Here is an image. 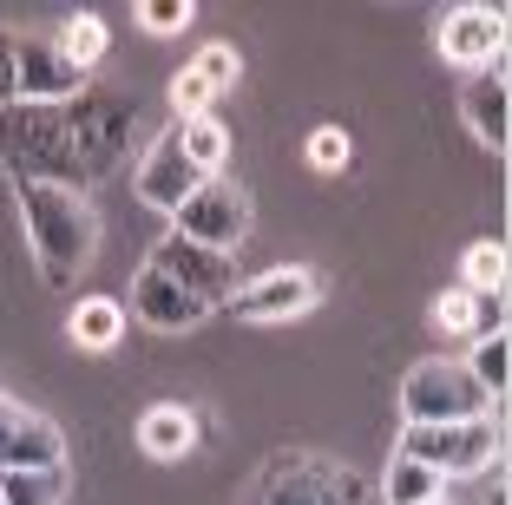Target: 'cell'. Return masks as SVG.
I'll return each instance as SVG.
<instances>
[{"label": "cell", "mask_w": 512, "mask_h": 505, "mask_svg": "<svg viewBox=\"0 0 512 505\" xmlns=\"http://www.w3.org/2000/svg\"><path fill=\"white\" fill-rule=\"evenodd\" d=\"M86 92V73L46 33H20V105H66Z\"/></svg>", "instance_id": "7c38bea8"}, {"label": "cell", "mask_w": 512, "mask_h": 505, "mask_svg": "<svg viewBox=\"0 0 512 505\" xmlns=\"http://www.w3.org/2000/svg\"><path fill=\"white\" fill-rule=\"evenodd\" d=\"M440 60L447 66H467V73H486L499 66V46H506V14L499 7H453L440 14Z\"/></svg>", "instance_id": "30bf717a"}, {"label": "cell", "mask_w": 512, "mask_h": 505, "mask_svg": "<svg viewBox=\"0 0 512 505\" xmlns=\"http://www.w3.org/2000/svg\"><path fill=\"white\" fill-rule=\"evenodd\" d=\"M434 328H447V335H467L473 342V289H453V296L434 302Z\"/></svg>", "instance_id": "d4e9b609"}, {"label": "cell", "mask_w": 512, "mask_h": 505, "mask_svg": "<svg viewBox=\"0 0 512 505\" xmlns=\"http://www.w3.org/2000/svg\"><path fill=\"white\" fill-rule=\"evenodd\" d=\"M460 119H467V132L480 138V145H493V151H506V119H512V99H506V73H473L467 79V92H460Z\"/></svg>", "instance_id": "5bb4252c"}, {"label": "cell", "mask_w": 512, "mask_h": 505, "mask_svg": "<svg viewBox=\"0 0 512 505\" xmlns=\"http://www.w3.org/2000/svg\"><path fill=\"white\" fill-rule=\"evenodd\" d=\"M46 466H66V433L0 394V473H46Z\"/></svg>", "instance_id": "9c48e42d"}, {"label": "cell", "mask_w": 512, "mask_h": 505, "mask_svg": "<svg viewBox=\"0 0 512 505\" xmlns=\"http://www.w3.org/2000/svg\"><path fill=\"white\" fill-rule=\"evenodd\" d=\"M20 197V223H27V250L40 263L46 289H73L99 256V210L79 191L60 184H14Z\"/></svg>", "instance_id": "7a4b0ae2"}, {"label": "cell", "mask_w": 512, "mask_h": 505, "mask_svg": "<svg viewBox=\"0 0 512 505\" xmlns=\"http://www.w3.org/2000/svg\"><path fill=\"white\" fill-rule=\"evenodd\" d=\"M197 20L191 0H138V27L145 33H184Z\"/></svg>", "instance_id": "cb8c5ba5"}, {"label": "cell", "mask_w": 512, "mask_h": 505, "mask_svg": "<svg viewBox=\"0 0 512 505\" xmlns=\"http://www.w3.org/2000/svg\"><path fill=\"white\" fill-rule=\"evenodd\" d=\"M132 184H138V204L165 210V217L197 191V184H204V178L191 171V158H184V145H178V125H165V132L151 138V151L138 158V178H132Z\"/></svg>", "instance_id": "8fae6325"}, {"label": "cell", "mask_w": 512, "mask_h": 505, "mask_svg": "<svg viewBox=\"0 0 512 505\" xmlns=\"http://www.w3.org/2000/svg\"><path fill=\"white\" fill-rule=\"evenodd\" d=\"M132 322H145L151 335H184V328L211 322V309H204V302H191L184 289H171L165 276L138 269V276H132Z\"/></svg>", "instance_id": "4fadbf2b"}, {"label": "cell", "mask_w": 512, "mask_h": 505, "mask_svg": "<svg viewBox=\"0 0 512 505\" xmlns=\"http://www.w3.org/2000/svg\"><path fill=\"white\" fill-rule=\"evenodd\" d=\"M171 237L197 243V250H217V256H237V243L250 237V191L237 178H204L171 210Z\"/></svg>", "instance_id": "5b68a950"}, {"label": "cell", "mask_w": 512, "mask_h": 505, "mask_svg": "<svg viewBox=\"0 0 512 505\" xmlns=\"http://www.w3.org/2000/svg\"><path fill=\"white\" fill-rule=\"evenodd\" d=\"M211 99H217V86L197 73V66H184V73L171 79V112H178V119H204V112H211Z\"/></svg>", "instance_id": "603a6c76"}, {"label": "cell", "mask_w": 512, "mask_h": 505, "mask_svg": "<svg viewBox=\"0 0 512 505\" xmlns=\"http://www.w3.org/2000/svg\"><path fill=\"white\" fill-rule=\"evenodd\" d=\"M138 446H145L151 460H184V453L197 446V414H191V407H178V401L151 407V414L138 420Z\"/></svg>", "instance_id": "9a60e30c"}, {"label": "cell", "mask_w": 512, "mask_h": 505, "mask_svg": "<svg viewBox=\"0 0 512 505\" xmlns=\"http://www.w3.org/2000/svg\"><path fill=\"white\" fill-rule=\"evenodd\" d=\"M427 505H447V492H440V499H427Z\"/></svg>", "instance_id": "f1b7e54d"}, {"label": "cell", "mask_w": 512, "mask_h": 505, "mask_svg": "<svg viewBox=\"0 0 512 505\" xmlns=\"http://www.w3.org/2000/svg\"><path fill=\"white\" fill-rule=\"evenodd\" d=\"M138 138V105L125 92L86 86L66 105H7L0 112V171L14 184H60L86 197L106 184Z\"/></svg>", "instance_id": "6da1fadb"}, {"label": "cell", "mask_w": 512, "mask_h": 505, "mask_svg": "<svg viewBox=\"0 0 512 505\" xmlns=\"http://www.w3.org/2000/svg\"><path fill=\"white\" fill-rule=\"evenodd\" d=\"M197 73H204V79H211V86L217 92H224V86H237V73H243V60H237V46H204V53H197Z\"/></svg>", "instance_id": "4316f807"}, {"label": "cell", "mask_w": 512, "mask_h": 505, "mask_svg": "<svg viewBox=\"0 0 512 505\" xmlns=\"http://www.w3.org/2000/svg\"><path fill=\"white\" fill-rule=\"evenodd\" d=\"M145 269L151 276H165L171 289H184L191 302H204V309H224L230 296H237V256H217V250H197V243H184V237H165L158 250L145 256Z\"/></svg>", "instance_id": "52a82bcc"}, {"label": "cell", "mask_w": 512, "mask_h": 505, "mask_svg": "<svg viewBox=\"0 0 512 505\" xmlns=\"http://www.w3.org/2000/svg\"><path fill=\"white\" fill-rule=\"evenodd\" d=\"M440 486H447V479L427 473V466L407 460V453H394L388 473H381V499L388 505H427V499H440Z\"/></svg>", "instance_id": "d6986e66"}, {"label": "cell", "mask_w": 512, "mask_h": 505, "mask_svg": "<svg viewBox=\"0 0 512 505\" xmlns=\"http://www.w3.org/2000/svg\"><path fill=\"white\" fill-rule=\"evenodd\" d=\"M20 105V33L0 27V112Z\"/></svg>", "instance_id": "484cf974"}, {"label": "cell", "mask_w": 512, "mask_h": 505, "mask_svg": "<svg viewBox=\"0 0 512 505\" xmlns=\"http://www.w3.org/2000/svg\"><path fill=\"white\" fill-rule=\"evenodd\" d=\"M368 479L355 466H329L316 453H276L256 479V505H368Z\"/></svg>", "instance_id": "277c9868"}, {"label": "cell", "mask_w": 512, "mask_h": 505, "mask_svg": "<svg viewBox=\"0 0 512 505\" xmlns=\"http://www.w3.org/2000/svg\"><path fill=\"white\" fill-rule=\"evenodd\" d=\"M66 335H73L86 355H106V348H119V335H125V309L112 296H79L73 315H66Z\"/></svg>", "instance_id": "2e32d148"}, {"label": "cell", "mask_w": 512, "mask_h": 505, "mask_svg": "<svg viewBox=\"0 0 512 505\" xmlns=\"http://www.w3.org/2000/svg\"><path fill=\"white\" fill-rule=\"evenodd\" d=\"M460 289L499 296V289H506V250H499V243H473V250H467V283H460Z\"/></svg>", "instance_id": "7402d4cb"}, {"label": "cell", "mask_w": 512, "mask_h": 505, "mask_svg": "<svg viewBox=\"0 0 512 505\" xmlns=\"http://www.w3.org/2000/svg\"><path fill=\"white\" fill-rule=\"evenodd\" d=\"M53 46H60L66 60L79 66V73H92V66L106 60L112 33H106V20H99V14H73V20H66V27H60V40H53Z\"/></svg>", "instance_id": "ffe728a7"}, {"label": "cell", "mask_w": 512, "mask_h": 505, "mask_svg": "<svg viewBox=\"0 0 512 505\" xmlns=\"http://www.w3.org/2000/svg\"><path fill=\"white\" fill-rule=\"evenodd\" d=\"M73 466H46V473H0V505H66Z\"/></svg>", "instance_id": "ac0fdd59"}, {"label": "cell", "mask_w": 512, "mask_h": 505, "mask_svg": "<svg viewBox=\"0 0 512 505\" xmlns=\"http://www.w3.org/2000/svg\"><path fill=\"white\" fill-rule=\"evenodd\" d=\"M178 145H184V158H191L197 178H224L230 125H217V112H204V119H178Z\"/></svg>", "instance_id": "e0dca14e"}, {"label": "cell", "mask_w": 512, "mask_h": 505, "mask_svg": "<svg viewBox=\"0 0 512 505\" xmlns=\"http://www.w3.org/2000/svg\"><path fill=\"white\" fill-rule=\"evenodd\" d=\"M309 164H316V171H342L348 164V132L316 125V132H309Z\"/></svg>", "instance_id": "83f0119b"}, {"label": "cell", "mask_w": 512, "mask_h": 505, "mask_svg": "<svg viewBox=\"0 0 512 505\" xmlns=\"http://www.w3.org/2000/svg\"><path fill=\"white\" fill-rule=\"evenodd\" d=\"M401 453L421 460L427 473L440 479H467V473H486L499 460V433L493 420H453V427H407L401 433Z\"/></svg>", "instance_id": "8992f818"}, {"label": "cell", "mask_w": 512, "mask_h": 505, "mask_svg": "<svg viewBox=\"0 0 512 505\" xmlns=\"http://www.w3.org/2000/svg\"><path fill=\"white\" fill-rule=\"evenodd\" d=\"M460 368H467L473 381L493 394V407H499V394H506V374H512V348H506V335H480V342H473V355L460 361Z\"/></svg>", "instance_id": "44dd1931"}, {"label": "cell", "mask_w": 512, "mask_h": 505, "mask_svg": "<svg viewBox=\"0 0 512 505\" xmlns=\"http://www.w3.org/2000/svg\"><path fill=\"white\" fill-rule=\"evenodd\" d=\"M322 302V276L309 263H283V269H263L250 283H237V296L224 302L237 322H296Z\"/></svg>", "instance_id": "ba28073f"}, {"label": "cell", "mask_w": 512, "mask_h": 505, "mask_svg": "<svg viewBox=\"0 0 512 505\" xmlns=\"http://www.w3.org/2000/svg\"><path fill=\"white\" fill-rule=\"evenodd\" d=\"M401 420L407 427H453V420H493V394L460 361H421L401 381Z\"/></svg>", "instance_id": "3957f363"}]
</instances>
